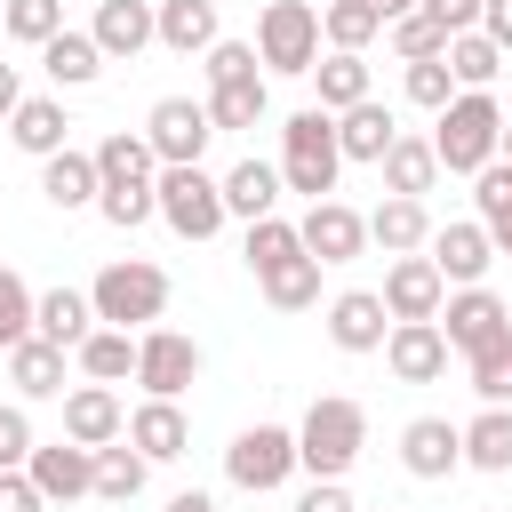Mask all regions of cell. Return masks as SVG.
I'll use <instances>...</instances> for the list:
<instances>
[{"mask_svg": "<svg viewBox=\"0 0 512 512\" xmlns=\"http://www.w3.org/2000/svg\"><path fill=\"white\" fill-rule=\"evenodd\" d=\"M360 448H368V408L344 400V392H320L304 408V424H296V464L312 480H344L360 464Z\"/></svg>", "mask_w": 512, "mask_h": 512, "instance_id": "6da1fadb", "label": "cell"}, {"mask_svg": "<svg viewBox=\"0 0 512 512\" xmlns=\"http://www.w3.org/2000/svg\"><path fill=\"white\" fill-rule=\"evenodd\" d=\"M432 120H440V128H432V152H440L448 176H480V168L496 160V144H504V104H496L488 88H456V104L432 112Z\"/></svg>", "mask_w": 512, "mask_h": 512, "instance_id": "7a4b0ae2", "label": "cell"}, {"mask_svg": "<svg viewBox=\"0 0 512 512\" xmlns=\"http://www.w3.org/2000/svg\"><path fill=\"white\" fill-rule=\"evenodd\" d=\"M336 176H344L336 112H320V104L288 112V128H280V184H288V192H304V200H328V192H336Z\"/></svg>", "mask_w": 512, "mask_h": 512, "instance_id": "3957f363", "label": "cell"}, {"mask_svg": "<svg viewBox=\"0 0 512 512\" xmlns=\"http://www.w3.org/2000/svg\"><path fill=\"white\" fill-rule=\"evenodd\" d=\"M152 192H160V224L176 232V240H216L224 232V176H208L200 160H184V168H160L152 176Z\"/></svg>", "mask_w": 512, "mask_h": 512, "instance_id": "277c9868", "label": "cell"}, {"mask_svg": "<svg viewBox=\"0 0 512 512\" xmlns=\"http://www.w3.org/2000/svg\"><path fill=\"white\" fill-rule=\"evenodd\" d=\"M88 296H96V320L104 328H152L168 312V272L144 264V256H120V264H104L88 280Z\"/></svg>", "mask_w": 512, "mask_h": 512, "instance_id": "5b68a950", "label": "cell"}, {"mask_svg": "<svg viewBox=\"0 0 512 512\" xmlns=\"http://www.w3.org/2000/svg\"><path fill=\"white\" fill-rule=\"evenodd\" d=\"M256 64L304 80L320 64V8L312 0H264V16H256Z\"/></svg>", "mask_w": 512, "mask_h": 512, "instance_id": "8992f818", "label": "cell"}, {"mask_svg": "<svg viewBox=\"0 0 512 512\" xmlns=\"http://www.w3.org/2000/svg\"><path fill=\"white\" fill-rule=\"evenodd\" d=\"M288 472H304V464H296V432H288V424H248V432H232V448H224V480H232V488L272 496Z\"/></svg>", "mask_w": 512, "mask_h": 512, "instance_id": "52a82bcc", "label": "cell"}, {"mask_svg": "<svg viewBox=\"0 0 512 512\" xmlns=\"http://www.w3.org/2000/svg\"><path fill=\"white\" fill-rule=\"evenodd\" d=\"M440 336H448V352H488V344H504L512 336V296H496V288H448V304H440Z\"/></svg>", "mask_w": 512, "mask_h": 512, "instance_id": "ba28073f", "label": "cell"}, {"mask_svg": "<svg viewBox=\"0 0 512 512\" xmlns=\"http://www.w3.org/2000/svg\"><path fill=\"white\" fill-rule=\"evenodd\" d=\"M200 376V344L184 336V328H136V384H144V400H176L184 384Z\"/></svg>", "mask_w": 512, "mask_h": 512, "instance_id": "9c48e42d", "label": "cell"}, {"mask_svg": "<svg viewBox=\"0 0 512 512\" xmlns=\"http://www.w3.org/2000/svg\"><path fill=\"white\" fill-rule=\"evenodd\" d=\"M144 136H152L160 168H184V160H200V152H208V136H216V120H208V96H200V104H192V96H160V104L144 112Z\"/></svg>", "mask_w": 512, "mask_h": 512, "instance_id": "30bf717a", "label": "cell"}, {"mask_svg": "<svg viewBox=\"0 0 512 512\" xmlns=\"http://www.w3.org/2000/svg\"><path fill=\"white\" fill-rule=\"evenodd\" d=\"M24 472H32V488H40L48 504L96 496V448H80V440H40V448L24 456Z\"/></svg>", "mask_w": 512, "mask_h": 512, "instance_id": "8fae6325", "label": "cell"}, {"mask_svg": "<svg viewBox=\"0 0 512 512\" xmlns=\"http://www.w3.org/2000/svg\"><path fill=\"white\" fill-rule=\"evenodd\" d=\"M496 256H504V248H496V232H488L480 216H472V224H432V264H440L448 288H480Z\"/></svg>", "mask_w": 512, "mask_h": 512, "instance_id": "7c38bea8", "label": "cell"}, {"mask_svg": "<svg viewBox=\"0 0 512 512\" xmlns=\"http://www.w3.org/2000/svg\"><path fill=\"white\" fill-rule=\"evenodd\" d=\"M384 368H392L400 384H440V376H448V336H440V320H392Z\"/></svg>", "mask_w": 512, "mask_h": 512, "instance_id": "4fadbf2b", "label": "cell"}, {"mask_svg": "<svg viewBox=\"0 0 512 512\" xmlns=\"http://www.w3.org/2000/svg\"><path fill=\"white\" fill-rule=\"evenodd\" d=\"M296 232H304V248H312L320 264H352V256L368 248V216H360V208H344L336 192H328V200H312Z\"/></svg>", "mask_w": 512, "mask_h": 512, "instance_id": "5bb4252c", "label": "cell"}, {"mask_svg": "<svg viewBox=\"0 0 512 512\" xmlns=\"http://www.w3.org/2000/svg\"><path fill=\"white\" fill-rule=\"evenodd\" d=\"M440 304H448L440 264H432V256H392V272H384V312H392V320H440Z\"/></svg>", "mask_w": 512, "mask_h": 512, "instance_id": "9a60e30c", "label": "cell"}, {"mask_svg": "<svg viewBox=\"0 0 512 512\" xmlns=\"http://www.w3.org/2000/svg\"><path fill=\"white\" fill-rule=\"evenodd\" d=\"M392 336V312H384V288H344L328 304V344L336 352H384Z\"/></svg>", "mask_w": 512, "mask_h": 512, "instance_id": "2e32d148", "label": "cell"}, {"mask_svg": "<svg viewBox=\"0 0 512 512\" xmlns=\"http://www.w3.org/2000/svg\"><path fill=\"white\" fill-rule=\"evenodd\" d=\"M120 432H128V408H120V392L80 376V384L64 392V440H80V448H112Z\"/></svg>", "mask_w": 512, "mask_h": 512, "instance_id": "e0dca14e", "label": "cell"}, {"mask_svg": "<svg viewBox=\"0 0 512 512\" xmlns=\"http://www.w3.org/2000/svg\"><path fill=\"white\" fill-rule=\"evenodd\" d=\"M400 464H408V480H448L464 464V424H448V416L400 424Z\"/></svg>", "mask_w": 512, "mask_h": 512, "instance_id": "ac0fdd59", "label": "cell"}, {"mask_svg": "<svg viewBox=\"0 0 512 512\" xmlns=\"http://www.w3.org/2000/svg\"><path fill=\"white\" fill-rule=\"evenodd\" d=\"M96 48L112 56V64H128V56H144L152 40H160V16H152V0H96Z\"/></svg>", "mask_w": 512, "mask_h": 512, "instance_id": "d6986e66", "label": "cell"}, {"mask_svg": "<svg viewBox=\"0 0 512 512\" xmlns=\"http://www.w3.org/2000/svg\"><path fill=\"white\" fill-rule=\"evenodd\" d=\"M368 240H376L384 256H416V248H432V208L408 200V192H384V200L368 208Z\"/></svg>", "mask_w": 512, "mask_h": 512, "instance_id": "ffe728a7", "label": "cell"}, {"mask_svg": "<svg viewBox=\"0 0 512 512\" xmlns=\"http://www.w3.org/2000/svg\"><path fill=\"white\" fill-rule=\"evenodd\" d=\"M8 144L32 152V160L64 152V144H72V112H64V96H24V104L8 112Z\"/></svg>", "mask_w": 512, "mask_h": 512, "instance_id": "44dd1931", "label": "cell"}, {"mask_svg": "<svg viewBox=\"0 0 512 512\" xmlns=\"http://www.w3.org/2000/svg\"><path fill=\"white\" fill-rule=\"evenodd\" d=\"M96 192H104L96 152H72V144H64V152H48V160H40V200H48V208H64V216H72V208H96Z\"/></svg>", "mask_w": 512, "mask_h": 512, "instance_id": "7402d4cb", "label": "cell"}, {"mask_svg": "<svg viewBox=\"0 0 512 512\" xmlns=\"http://www.w3.org/2000/svg\"><path fill=\"white\" fill-rule=\"evenodd\" d=\"M64 344H48V336H24V344H8V384H16V400H64Z\"/></svg>", "mask_w": 512, "mask_h": 512, "instance_id": "603a6c76", "label": "cell"}, {"mask_svg": "<svg viewBox=\"0 0 512 512\" xmlns=\"http://www.w3.org/2000/svg\"><path fill=\"white\" fill-rule=\"evenodd\" d=\"M152 16H160V48H176V56H208L224 40L216 0H152Z\"/></svg>", "mask_w": 512, "mask_h": 512, "instance_id": "cb8c5ba5", "label": "cell"}, {"mask_svg": "<svg viewBox=\"0 0 512 512\" xmlns=\"http://www.w3.org/2000/svg\"><path fill=\"white\" fill-rule=\"evenodd\" d=\"M280 160H240V168H224V208L240 216V224H256V216H280Z\"/></svg>", "mask_w": 512, "mask_h": 512, "instance_id": "d4e9b609", "label": "cell"}, {"mask_svg": "<svg viewBox=\"0 0 512 512\" xmlns=\"http://www.w3.org/2000/svg\"><path fill=\"white\" fill-rule=\"evenodd\" d=\"M88 328H96V296H88V288H48V296L32 304V336H48V344H64V352H80Z\"/></svg>", "mask_w": 512, "mask_h": 512, "instance_id": "484cf974", "label": "cell"}, {"mask_svg": "<svg viewBox=\"0 0 512 512\" xmlns=\"http://www.w3.org/2000/svg\"><path fill=\"white\" fill-rule=\"evenodd\" d=\"M104 64H112V56L96 48V32H72V24H64V32L48 40V48H40V72L56 80V96H64V88H88V80H96Z\"/></svg>", "mask_w": 512, "mask_h": 512, "instance_id": "4316f807", "label": "cell"}, {"mask_svg": "<svg viewBox=\"0 0 512 512\" xmlns=\"http://www.w3.org/2000/svg\"><path fill=\"white\" fill-rule=\"evenodd\" d=\"M336 144H344V160H384V152L400 144V120H392L376 96H360L352 112H336Z\"/></svg>", "mask_w": 512, "mask_h": 512, "instance_id": "83f0119b", "label": "cell"}, {"mask_svg": "<svg viewBox=\"0 0 512 512\" xmlns=\"http://www.w3.org/2000/svg\"><path fill=\"white\" fill-rule=\"evenodd\" d=\"M128 440H136L152 464H176V456L192 448V424H184V408H176V400H144V408L128 416Z\"/></svg>", "mask_w": 512, "mask_h": 512, "instance_id": "f1b7e54d", "label": "cell"}, {"mask_svg": "<svg viewBox=\"0 0 512 512\" xmlns=\"http://www.w3.org/2000/svg\"><path fill=\"white\" fill-rule=\"evenodd\" d=\"M96 176H104V184H152V176H160L152 136H144V128H112V136L96 144Z\"/></svg>", "mask_w": 512, "mask_h": 512, "instance_id": "f546056e", "label": "cell"}, {"mask_svg": "<svg viewBox=\"0 0 512 512\" xmlns=\"http://www.w3.org/2000/svg\"><path fill=\"white\" fill-rule=\"evenodd\" d=\"M72 368H80L88 384H120V376H136V336H128V328H104V320H96V328L80 336Z\"/></svg>", "mask_w": 512, "mask_h": 512, "instance_id": "4dcf8cb0", "label": "cell"}, {"mask_svg": "<svg viewBox=\"0 0 512 512\" xmlns=\"http://www.w3.org/2000/svg\"><path fill=\"white\" fill-rule=\"evenodd\" d=\"M320 272H328V264H320V256L304 248V256L272 264V272H264L256 288H264V304H272V312H312V304H320Z\"/></svg>", "mask_w": 512, "mask_h": 512, "instance_id": "1f68e13d", "label": "cell"}, {"mask_svg": "<svg viewBox=\"0 0 512 512\" xmlns=\"http://www.w3.org/2000/svg\"><path fill=\"white\" fill-rule=\"evenodd\" d=\"M144 480H152V456L120 432L112 448H96V496L104 504H128V496H144Z\"/></svg>", "mask_w": 512, "mask_h": 512, "instance_id": "d6a6232c", "label": "cell"}, {"mask_svg": "<svg viewBox=\"0 0 512 512\" xmlns=\"http://www.w3.org/2000/svg\"><path fill=\"white\" fill-rule=\"evenodd\" d=\"M264 112H272V88H264V72L208 88V120H216V136H224V128H264Z\"/></svg>", "mask_w": 512, "mask_h": 512, "instance_id": "836d02e7", "label": "cell"}, {"mask_svg": "<svg viewBox=\"0 0 512 512\" xmlns=\"http://www.w3.org/2000/svg\"><path fill=\"white\" fill-rule=\"evenodd\" d=\"M384 192H408V200H424L432 192V176H440V152H432V136H400L384 160Z\"/></svg>", "mask_w": 512, "mask_h": 512, "instance_id": "e575fe53", "label": "cell"}, {"mask_svg": "<svg viewBox=\"0 0 512 512\" xmlns=\"http://www.w3.org/2000/svg\"><path fill=\"white\" fill-rule=\"evenodd\" d=\"M464 464L472 472H512V408L480 400V416L464 424Z\"/></svg>", "mask_w": 512, "mask_h": 512, "instance_id": "d590c367", "label": "cell"}, {"mask_svg": "<svg viewBox=\"0 0 512 512\" xmlns=\"http://www.w3.org/2000/svg\"><path fill=\"white\" fill-rule=\"evenodd\" d=\"M312 88H320V112H352V104L368 96V64H360L352 48H328V56L312 64Z\"/></svg>", "mask_w": 512, "mask_h": 512, "instance_id": "8d00e7d4", "label": "cell"}, {"mask_svg": "<svg viewBox=\"0 0 512 512\" xmlns=\"http://www.w3.org/2000/svg\"><path fill=\"white\" fill-rule=\"evenodd\" d=\"M240 256H248V272L264 280L272 264H288V256H304V232H296L288 216H256V224H248V240H240Z\"/></svg>", "mask_w": 512, "mask_h": 512, "instance_id": "74e56055", "label": "cell"}, {"mask_svg": "<svg viewBox=\"0 0 512 512\" xmlns=\"http://www.w3.org/2000/svg\"><path fill=\"white\" fill-rule=\"evenodd\" d=\"M376 32H384V16H376L368 0H320V40H328V48H352V56H360Z\"/></svg>", "mask_w": 512, "mask_h": 512, "instance_id": "f35d334b", "label": "cell"}, {"mask_svg": "<svg viewBox=\"0 0 512 512\" xmlns=\"http://www.w3.org/2000/svg\"><path fill=\"white\" fill-rule=\"evenodd\" d=\"M448 72H456V88H488V80L504 72V48L472 24V32H456V40H448Z\"/></svg>", "mask_w": 512, "mask_h": 512, "instance_id": "ab89813d", "label": "cell"}, {"mask_svg": "<svg viewBox=\"0 0 512 512\" xmlns=\"http://www.w3.org/2000/svg\"><path fill=\"white\" fill-rule=\"evenodd\" d=\"M384 32H392V56H400V64H416V56H448V40H456V32H448L440 16H424V8L392 16Z\"/></svg>", "mask_w": 512, "mask_h": 512, "instance_id": "60d3db41", "label": "cell"}, {"mask_svg": "<svg viewBox=\"0 0 512 512\" xmlns=\"http://www.w3.org/2000/svg\"><path fill=\"white\" fill-rule=\"evenodd\" d=\"M96 216H104L112 232H136V224L160 216V192H152V184H104V192H96Z\"/></svg>", "mask_w": 512, "mask_h": 512, "instance_id": "b9f144b4", "label": "cell"}, {"mask_svg": "<svg viewBox=\"0 0 512 512\" xmlns=\"http://www.w3.org/2000/svg\"><path fill=\"white\" fill-rule=\"evenodd\" d=\"M56 32H64V0H8V40L48 48Z\"/></svg>", "mask_w": 512, "mask_h": 512, "instance_id": "7bdbcfd3", "label": "cell"}, {"mask_svg": "<svg viewBox=\"0 0 512 512\" xmlns=\"http://www.w3.org/2000/svg\"><path fill=\"white\" fill-rule=\"evenodd\" d=\"M472 200H480V224L488 232H512V160H488L472 176Z\"/></svg>", "mask_w": 512, "mask_h": 512, "instance_id": "ee69618b", "label": "cell"}, {"mask_svg": "<svg viewBox=\"0 0 512 512\" xmlns=\"http://www.w3.org/2000/svg\"><path fill=\"white\" fill-rule=\"evenodd\" d=\"M408 104H424V112H448V104H456L448 56H416V64H408Z\"/></svg>", "mask_w": 512, "mask_h": 512, "instance_id": "f6af8a7d", "label": "cell"}, {"mask_svg": "<svg viewBox=\"0 0 512 512\" xmlns=\"http://www.w3.org/2000/svg\"><path fill=\"white\" fill-rule=\"evenodd\" d=\"M472 392H480L488 408H512V336L488 344V352H472Z\"/></svg>", "mask_w": 512, "mask_h": 512, "instance_id": "bcb514c9", "label": "cell"}, {"mask_svg": "<svg viewBox=\"0 0 512 512\" xmlns=\"http://www.w3.org/2000/svg\"><path fill=\"white\" fill-rule=\"evenodd\" d=\"M32 304H40V296L24 288V272H8V264H0V352L32 336Z\"/></svg>", "mask_w": 512, "mask_h": 512, "instance_id": "7dc6e473", "label": "cell"}, {"mask_svg": "<svg viewBox=\"0 0 512 512\" xmlns=\"http://www.w3.org/2000/svg\"><path fill=\"white\" fill-rule=\"evenodd\" d=\"M40 440H32V416H24V400H0V472H24V456H32Z\"/></svg>", "mask_w": 512, "mask_h": 512, "instance_id": "c3c4849f", "label": "cell"}, {"mask_svg": "<svg viewBox=\"0 0 512 512\" xmlns=\"http://www.w3.org/2000/svg\"><path fill=\"white\" fill-rule=\"evenodd\" d=\"M200 72H208V88H224V80H248V72H256V40H216V48L200 56Z\"/></svg>", "mask_w": 512, "mask_h": 512, "instance_id": "681fc988", "label": "cell"}, {"mask_svg": "<svg viewBox=\"0 0 512 512\" xmlns=\"http://www.w3.org/2000/svg\"><path fill=\"white\" fill-rule=\"evenodd\" d=\"M0 512H48V496L32 488V472H0Z\"/></svg>", "mask_w": 512, "mask_h": 512, "instance_id": "f907efd6", "label": "cell"}, {"mask_svg": "<svg viewBox=\"0 0 512 512\" xmlns=\"http://www.w3.org/2000/svg\"><path fill=\"white\" fill-rule=\"evenodd\" d=\"M296 512H360V504H352V488H344V480H312V488L296 496Z\"/></svg>", "mask_w": 512, "mask_h": 512, "instance_id": "816d5d0a", "label": "cell"}, {"mask_svg": "<svg viewBox=\"0 0 512 512\" xmlns=\"http://www.w3.org/2000/svg\"><path fill=\"white\" fill-rule=\"evenodd\" d=\"M416 8H424V16H440L448 32H472V24H480V0H416Z\"/></svg>", "mask_w": 512, "mask_h": 512, "instance_id": "f5cc1de1", "label": "cell"}, {"mask_svg": "<svg viewBox=\"0 0 512 512\" xmlns=\"http://www.w3.org/2000/svg\"><path fill=\"white\" fill-rule=\"evenodd\" d=\"M480 32H488V40L512 56V0H480Z\"/></svg>", "mask_w": 512, "mask_h": 512, "instance_id": "db71d44e", "label": "cell"}, {"mask_svg": "<svg viewBox=\"0 0 512 512\" xmlns=\"http://www.w3.org/2000/svg\"><path fill=\"white\" fill-rule=\"evenodd\" d=\"M168 512H224L208 488H184V496H168Z\"/></svg>", "mask_w": 512, "mask_h": 512, "instance_id": "11a10c76", "label": "cell"}, {"mask_svg": "<svg viewBox=\"0 0 512 512\" xmlns=\"http://www.w3.org/2000/svg\"><path fill=\"white\" fill-rule=\"evenodd\" d=\"M24 104V80H16V64H0V120Z\"/></svg>", "mask_w": 512, "mask_h": 512, "instance_id": "9f6ffc18", "label": "cell"}, {"mask_svg": "<svg viewBox=\"0 0 512 512\" xmlns=\"http://www.w3.org/2000/svg\"><path fill=\"white\" fill-rule=\"evenodd\" d=\"M368 8H376V16H384V24H392V16H408V8H416V0H368Z\"/></svg>", "mask_w": 512, "mask_h": 512, "instance_id": "6f0895ef", "label": "cell"}, {"mask_svg": "<svg viewBox=\"0 0 512 512\" xmlns=\"http://www.w3.org/2000/svg\"><path fill=\"white\" fill-rule=\"evenodd\" d=\"M496 160H512V120H504V144H496Z\"/></svg>", "mask_w": 512, "mask_h": 512, "instance_id": "680465c9", "label": "cell"}, {"mask_svg": "<svg viewBox=\"0 0 512 512\" xmlns=\"http://www.w3.org/2000/svg\"><path fill=\"white\" fill-rule=\"evenodd\" d=\"M496 248H504V256H512V232H496Z\"/></svg>", "mask_w": 512, "mask_h": 512, "instance_id": "91938a15", "label": "cell"}, {"mask_svg": "<svg viewBox=\"0 0 512 512\" xmlns=\"http://www.w3.org/2000/svg\"><path fill=\"white\" fill-rule=\"evenodd\" d=\"M0 32H8V0H0Z\"/></svg>", "mask_w": 512, "mask_h": 512, "instance_id": "94428289", "label": "cell"}]
</instances>
